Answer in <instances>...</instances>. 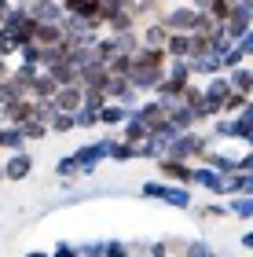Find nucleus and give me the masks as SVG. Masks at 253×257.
Segmentation results:
<instances>
[{
    "mask_svg": "<svg viewBox=\"0 0 253 257\" xmlns=\"http://www.w3.org/2000/svg\"><path fill=\"white\" fill-rule=\"evenodd\" d=\"M30 19H33V22H48V26H55V22L63 19V11H59V4H55V0H37V4L30 8Z\"/></svg>",
    "mask_w": 253,
    "mask_h": 257,
    "instance_id": "nucleus-1",
    "label": "nucleus"
},
{
    "mask_svg": "<svg viewBox=\"0 0 253 257\" xmlns=\"http://www.w3.org/2000/svg\"><path fill=\"white\" fill-rule=\"evenodd\" d=\"M143 191H147V195H154V198H169L172 206H187V202H191L187 191H180V188H165V184H147Z\"/></svg>",
    "mask_w": 253,
    "mask_h": 257,
    "instance_id": "nucleus-2",
    "label": "nucleus"
},
{
    "mask_svg": "<svg viewBox=\"0 0 253 257\" xmlns=\"http://www.w3.org/2000/svg\"><path fill=\"white\" fill-rule=\"evenodd\" d=\"M30 166H33V162H30V155H22V151H19V155H11V162L4 166V177H11V180H22V177L30 173Z\"/></svg>",
    "mask_w": 253,
    "mask_h": 257,
    "instance_id": "nucleus-3",
    "label": "nucleus"
},
{
    "mask_svg": "<svg viewBox=\"0 0 253 257\" xmlns=\"http://www.w3.org/2000/svg\"><path fill=\"white\" fill-rule=\"evenodd\" d=\"M169 26H176V30H198L202 26V15H194V11H172Z\"/></svg>",
    "mask_w": 253,
    "mask_h": 257,
    "instance_id": "nucleus-4",
    "label": "nucleus"
},
{
    "mask_svg": "<svg viewBox=\"0 0 253 257\" xmlns=\"http://www.w3.org/2000/svg\"><path fill=\"white\" fill-rule=\"evenodd\" d=\"M74 103H81V92H77V88H63V92H59V99H55V107H63V110H77Z\"/></svg>",
    "mask_w": 253,
    "mask_h": 257,
    "instance_id": "nucleus-5",
    "label": "nucleus"
},
{
    "mask_svg": "<svg viewBox=\"0 0 253 257\" xmlns=\"http://www.w3.org/2000/svg\"><path fill=\"white\" fill-rule=\"evenodd\" d=\"M0 136H4V147H11V151H19V147H22V140H26L22 125H19V128H8V133H0Z\"/></svg>",
    "mask_w": 253,
    "mask_h": 257,
    "instance_id": "nucleus-6",
    "label": "nucleus"
},
{
    "mask_svg": "<svg viewBox=\"0 0 253 257\" xmlns=\"http://www.w3.org/2000/svg\"><path fill=\"white\" fill-rule=\"evenodd\" d=\"M125 114H129V110H121V107H103V110H99V118H103V121H121Z\"/></svg>",
    "mask_w": 253,
    "mask_h": 257,
    "instance_id": "nucleus-7",
    "label": "nucleus"
},
{
    "mask_svg": "<svg viewBox=\"0 0 253 257\" xmlns=\"http://www.w3.org/2000/svg\"><path fill=\"white\" fill-rule=\"evenodd\" d=\"M235 85H238V88H249V85H253V74H246V70H238V74H235Z\"/></svg>",
    "mask_w": 253,
    "mask_h": 257,
    "instance_id": "nucleus-8",
    "label": "nucleus"
},
{
    "mask_svg": "<svg viewBox=\"0 0 253 257\" xmlns=\"http://www.w3.org/2000/svg\"><path fill=\"white\" fill-rule=\"evenodd\" d=\"M187 37H176V41H172V52H176V55H187Z\"/></svg>",
    "mask_w": 253,
    "mask_h": 257,
    "instance_id": "nucleus-9",
    "label": "nucleus"
},
{
    "mask_svg": "<svg viewBox=\"0 0 253 257\" xmlns=\"http://www.w3.org/2000/svg\"><path fill=\"white\" fill-rule=\"evenodd\" d=\"M74 169H77V162H74V158H63V162H59V173H63V177H70Z\"/></svg>",
    "mask_w": 253,
    "mask_h": 257,
    "instance_id": "nucleus-10",
    "label": "nucleus"
},
{
    "mask_svg": "<svg viewBox=\"0 0 253 257\" xmlns=\"http://www.w3.org/2000/svg\"><path fill=\"white\" fill-rule=\"evenodd\" d=\"M238 52H242V55H253V33H246V37H242V48H238Z\"/></svg>",
    "mask_w": 253,
    "mask_h": 257,
    "instance_id": "nucleus-11",
    "label": "nucleus"
},
{
    "mask_svg": "<svg viewBox=\"0 0 253 257\" xmlns=\"http://www.w3.org/2000/svg\"><path fill=\"white\" fill-rule=\"evenodd\" d=\"M55 257H77V253H74V250H70V246H66V242H63V246L55 250Z\"/></svg>",
    "mask_w": 253,
    "mask_h": 257,
    "instance_id": "nucleus-12",
    "label": "nucleus"
},
{
    "mask_svg": "<svg viewBox=\"0 0 253 257\" xmlns=\"http://www.w3.org/2000/svg\"><path fill=\"white\" fill-rule=\"evenodd\" d=\"M242 242H246V246H249V250H253V231H249V235H246V239H242Z\"/></svg>",
    "mask_w": 253,
    "mask_h": 257,
    "instance_id": "nucleus-13",
    "label": "nucleus"
},
{
    "mask_svg": "<svg viewBox=\"0 0 253 257\" xmlns=\"http://www.w3.org/2000/svg\"><path fill=\"white\" fill-rule=\"evenodd\" d=\"M30 257H48V253H41V250H33V253H30Z\"/></svg>",
    "mask_w": 253,
    "mask_h": 257,
    "instance_id": "nucleus-14",
    "label": "nucleus"
},
{
    "mask_svg": "<svg viewBox=\"0 0 253 257\" xmlns=\"http://www.w3.org/2000/svg\"><path fill=\"white\" fill-rule=\"evenodd\" d=\"M4 8H8V0H0V15H4Z\"/></svg>",
    "mask_w": 253,
    "mask_h": 257,
    "instance_id": "nucleus-15",
    "label": "nucleus"
},
{
    "mask_svg": "<svg viewBox=\"0 0 253 257\" xmlns=\"http://www.w3.org/2000/svg\"><path fill=\"white\" fill-rule=\"evenodd\" d=\"M0 147H4V136H0Z\"/></svg>",
    "mask_w": 253,
    "mask_h": 257,
    "instance_id": "nucleus-16",
    "label": "nucleus"
},
{
    "mask_svg": "<svg viewBox=\"0 0 253 257\" xmlns=\"http://www.w3.org/2000/svg\"><path fill=\"white\" fill-rule=\"evenodd\" d=\"M0 177H4V169H0Z\"/></svg>",
    "mask_w": 253,
    "mask_h": 257,
    "instance_id": "nucleus-17",
    "label": "nucleus"
}]
</instances>
